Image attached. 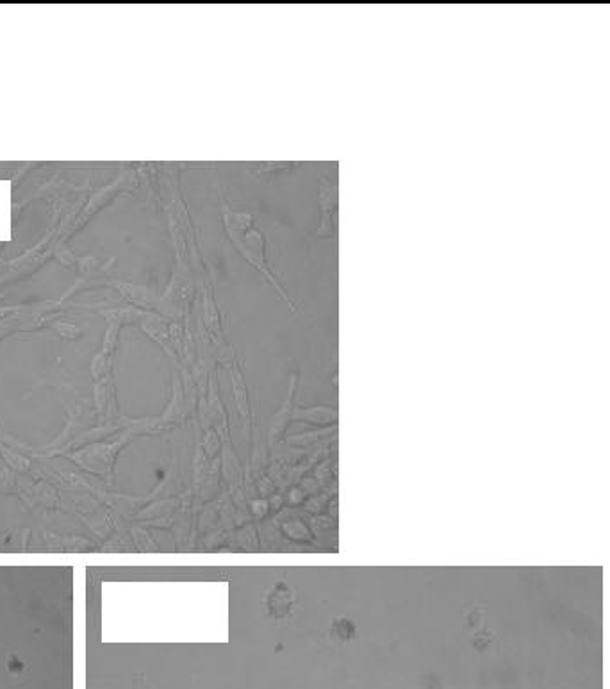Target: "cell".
I'll return each instance as SVG.
<instances>
[{"mask_svg": "<svg viewBox=\"0 0 610 689\" xmlns=\"http://www.w3.org/2000/svg\"><path fill=\"white\" fill-rule=\"evenodd\" d=\"M253 509L257 512H261V514H264L266 512V503L264 502H257V503H253Z\"/></svg>", "mask_w": 610, "mask_h": 689, "instance_id": "cell-14", "label": "cell"}, {"mask_svg": "<svg viewBox=\"0 0 610 689\" xmlns=\"http://www.w3.org/2000/svg\"><path fill=\"white\" fill-rule=\"evenodd\" d=\"M270 603V612L273 616H288L291 607V591L285 588L284 584H279L271 593V599L268 600Z\"/></svg>", "mask_w": 610, "mask_h": 689, "instance_id": "cell-7", "label": "cell"}, {"mask_svg": "<svg viewBox=\"0 0 610 689\" xmlns=\"http://www.w3.org/2000/svg\"><path fill=\"white\" fill-rule=\"evenodd\" d=\"M8 455V463L14 468V470H25L29 468V461L23 459L22 455H14V453H5Z\"/></svg>", "mask_w": 610, "mask_h": 689, "instance_id": "cell-12", "label": "cell"}, {"mask_svg": "<svg viewBox=\"0 0 610 689\" xmlns=\"http://www.w3.org/2000/svg\"><path fill=\"white\" fill-rule=\"evenodd\" d=\"M10 670L11 671H22L23 670V662L18 661V659H16V657H11Z\"/></svg>", "mask_w": 610, "mask_h": 689, "instance_id": "cell-13", "label": "cell"}, {"mask_svg": "<svg viewBox=\"0 0 610 689\" xmlns=\"http://www.w3.org/2000/svg\"><path fill=\"white\" fill-rule=\"evenodd\" d=\"M99 313L107 320L109 325L122 327L127 323H140L141 316H143V309L134 308V305H123V308L100 309Z\"/></svg>", "mask_w": 610, "mask_h": 689, "instance_id": "cell-6", "label": "cell"}, {"mask_svg": "<svg viewBox=\"0 0 610 689\" xmlns=\"http://www.w3.org/2000/svg\"><path fill=\"white\" fill-rule=\"evenodd\" d=\"M0 299H2V295H0Z\"/></svg>", "mask_w": 610, "mask_h": 689, "instance_id": "cell-16", "label": "cell"}, {"mask_svg": "<svg viewBox=\"0 0 610 689\" xmlns=\"http://www.w3.org/2000/svg\"><path fill=\"white\" fill-rule=\"evenodd\" d=\"M339 188L335 179H329L327 175H321L318 182V205H320V225L316 231H312L314 238L330 240L335 236V225H338V199Z\"/></svg>", "mask_w": 610, "mask_h": 689, "instance_id": "cell-2", "label": "cell"}, {"mask_svg": "<svg viewBox=\"0 0 610 689\" xmlns=\"http://www.w3.org/2000/svg\"><path fill=\"white\" fill-rule=\"evenodd\" d=\"M52 329H54L55 332H58L63 340H79L82 336V331L79 329L77 325H73V323H70V322H54L52 323Z\"/></svg>", "mask_w": 610, "mask_h": 689, "instance_id": "cell-10", "label": "cell"}, {"mask_svg": "<svg viewBox=\"0 0 610 689\" xmlns=\"http://www.w3.org/2000/svg\"><path fill=\"white\" fill-rule=\"evenodd\" d=\"M8 334H10V329H8V327H0V341L4 340Z\"/></svg>", "mask_w": 610, "mask_h": 689, "instance_id": "cell-15", "label": "cell"}, {"mask_svg": "<svg viewBox=\"0 0 610 689\" xmlns=\"http://www.w3.org/2000/svg\"><path fill=\"white\" fill-rule=\"evenodd\" d=\"M118 334H120V327L118 325H107V331L104 334V344H102V352L109 358H113L114 350L118 347Z\"/></svg>", "mask_w": 610, "mask_h": 689, "instance_id": "cell-11", "label": "cell"}, {"mask_svg": "<svg viewBox=\"0 0 610 689\" xmlns=\"http://www.w3.org/2000/svg\"><path fill=\"white\" fill-rule=\"evenodd\" d=\"M127 181H129V175H123V177H120L118 181H114L113 184H109V186H105V188H102V190H99L95 193V195L91 197L90 199V202H88L86 205H84V209H82V213L79 214V218L75 220V225H73V231H77V229H81L84 223L90 220L93 214L99 211V209H102L104 208L105 204H107L109 200L113 199L116 193H120V191L125 188V184H127Z\"/></svg>", "mask_w": 610, "mask_h": 689, "instance_id": "cell-3", "label": "cell"}, {"mask_svg": "<svg viewBox=\"0 0 610 689\" xmlns=\"http://www.w3.org/2000/svg\"><path fill=\"white\" fill-rule=\"evenodd\" d=\"M202 320H203V327L209 334L216 338V336L222 334V314H220V309H218L216 299H214V291L213 286L203 284L202 290Z\"/></svg>", "mask_w": 610, "mask_h": 689, "instance_id": "cell-4", "label": "cell"}, {"mask_svg": "<svg viewBox=\"0 0 610 689\" xmlns=\"http://www.w3.org/2000/svg\"><path fill=\"white\" fill-rule=\"evenodd\" d=\"M111 286L116 290V293H120V297L125 300L127 304L134 305V308H147L154 300L152 291L149 288H145V286H132L125 284V282H113Z\"/></svg>", "mask_w": 610, "mask_h": 689, "instance_id": "cell-5", "label": "cell"}, {"mask_svg": "<svg viewBox=\"0 0 610 689\" xmlns=\"http://www.w3.org/2000/svg\"><path fill=\"white\" fill-rule=\"evenodd\" d=\"M229 240L232 241V245L236 247V250L240 252L241 258L253 268L257 270L264 279H266L268 284L277 291V295L281 297L284 300L288 308L293 311V313H298V309L294 305L293 299L290 297V293L285 291L284 286L281 284V281L277 279L275 272L271 270L270 263H268L266 258V238L262 234L259 229L255 227H250L246 231H225Z\"/></svg>", "mask_w": 610, "mask_h": 689, "instance_id": "cell-1", "label": "cell"}, {"mask_svg": "<svg viewBox=\"0 0 610 689\" xmlns=\"http://www.w3.org/2000/svg\"><path fill=\"white\" fill-rule=\"evenodd\" d=\"M111 366H113V358L105 355L102 350H100V352H97V354L93 355V359H91V366H90V372H91V377H93V381L99 382V381H102V379H105V377H109Z\"/></svg>", "mask_w": 610, "mask_h": 689, "instance_id": "cell-8", "label": "cell"}, {"mask_svg": "<svg viewBox=\"0 0 610 689\" xmlns=\"http://www.w3.org/2000/svg\"><path fill=\"white\" fill-rule=\"evenodd\" d=\"M298 164H290V163H264V164H257V166H250V170L255 172V175L259 177H277L281 172H288V170H293Z\"/></svg>", "mask_w": 610, "mask_h": 689, "instance_id": "cell-9", "label": "cell"}]
</instances>
